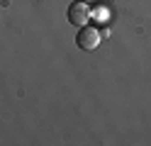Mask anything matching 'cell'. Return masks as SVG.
<instances>
[{
  "label": "cell",
  "mask_w": 151,
  "mask_h": 146,
  "mask_svg": "<svg viewBox=\"0 0 151 146\" xmlns=\"http://www.w3.org/2000/svg\"><path fill=\"white\" fill-rule=\"evenodd\" d=\"M76 44H78V49H83V51H95L98 44H100V32L95 27H78V34H76Z\"/></svg>",
  "instance_id": "1"
},
{
  "label": "cell",
  "mask_w": 151,
  "mask_h": 146,
  "mask_svg": "<svg viewBox=\"0 0 151 146\" xmlns=\"http://www.w3.org/2000/svg\"><path fill=\"white\" fill-rule=\"evenodd\" d=\"M90 7L88 3H81V0H76V3L68 5V22L73 27H83V24H88V19H90Z\"/></svg>",
  "instance_id": "2"
}]
</instances>
